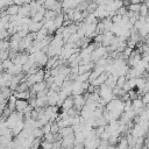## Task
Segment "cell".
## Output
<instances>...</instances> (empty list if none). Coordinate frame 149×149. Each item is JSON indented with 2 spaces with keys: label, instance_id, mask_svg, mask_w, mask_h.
I'll list each match as a JSON object with an SVG mask.
<instances>
[{
  "label": "cell",
  "instance_id": "cell-1",
  "mask_svg": "<svg viewBox=\"0 0 149 149\" xmlns=\"http://www.w3.org/2000/svg\"><path fill=\"white\" fill-rule=\"evenodd\" d=\"M73 104H74V108H76L77 111H80V109H83V107H84L85 104H86V98L83 97V95L73 97Z\"/></svg>",
  "mask_w": 149,
  "mask_h": 149
},
{
  "label": "cell",
  "instance_id": "cell-2",
  "mask_svg": "<svg viewBox=\"0 0 149 149\" xmlns=\"http://www.w3.org/2000/svg\"><path fill=\"white\" fill-rule=\"evenodd\" d=\"M28 106H29L28 100L19 99V100H16V102H15V109H16L19 113H22V114H23V112L26 111V108H27Z\"/></svg>",
  "mask_w": 149,
  "mask_h": 149
},
{
  "label": "cell",
  "instance_id": "cell-3",
  "mask_svg": "<svg viewBox=\"0 0 149 149\" xmlns=\"http://www.w3.org/2000/svg\"><path fill=\"white\" fill-rule=\"evenodd\" d=\"M108 76H109V73H107V72H104L102 74H100L99 77H97L93 81H92V85L93 86H101L102 84H105V81H106V79L108 78Z\"/></svg>",
  "mask_w": 149,
  "mask_h": 149
},
{
  "label": "cell",
  "instance_id": "cell-4",
  "mask_svg": "<svg viewBox=\"0 0 149 149\" xmlns=\"http://www.w3.org/2000/svg\"><path fill=\"white\" fill-rule=\"evenodd\" d=\"M73 106H74V104H73V97H68L64 101H63V104H62V108H63V111H69V109H71V108H73Z\"/></svg>",
  "mask_w": 149,
  "mask_h": 149
},
{
  "label": "cell",
  "instance_id": "cell-5",
  "mask_svg": "<svg viewBox=\"0 0 149 149\" xmlns=\"http://www.w3.org/2000/svg\"><path fill=\"white\" fill-rule=\"evenodd\" d=\"M19 10H20V7H17L16 5H12V6H9L7 9H6V13H7V15H9V16H13V15H17L19 14Z\"/></svg>",
  "mask_w": 149,
  "mask_h": 149
},
{
  "label": "cell",
  "instance_id": "cell-6",
  "mask_svg": "<svg viewBox=\"0 0 149 149\" xmlns=\"http://www.w3.org/2000/svg\"><path fill=\"white\" fill-rule=\"evenodd\" d=\"M59 134L62 135V137H65V136H69V135L74 134V132H73V128H72L71 126H69V127L61 128V129H59Z\"/></svg>",
  "mask_w": 149,
  "mask_h": 149
},
{
  "label": "cell",
  "instance_id": "cell-7",
  "mask_svg": "<svg viewBox=\"0 0 149 149\" xmlns=\"http://www.w3.org/2000/svg\"><path fill=\"white\" fill-rule=\"evenodd\" d=\"M54 23H55V26H56L57 29L62 28V26L64 24V15H63V14H58V15L54 19Z\"/></svg>",
  "mask_w": 149,
  "mask_h": 149
},
{
  "label": "cell",
  "instance_id": "cell-8",
  "mask_svg": "<svg viewBox=\"0 0 149 149\" xmlns=\"http://www.w3.org/2000/svg\"><path fill=\"white\" fill-rule=\"evenodd\" d=\"M139 14H140L141 17H147L149 15V9H148V7H147L146 3H141V8H140Z\"/></svg>",
  "mask_w": 149,
  "mask_h": 149
},
{
  "label": "cell",
  "instance_id": "cell-9",
  "mask_svg": "<svg viewBox=\"0 0 149 149\" xmlns=\"http://www.w3.org/2000/svg\"><path fill=\"white\" fill-rule=\"evenodd\" d=\"M140 8H141V2L140 3H130L127 7L128 12H132V13H139L140 12Z\"/></svg>",
  "mask_w": 149,
  "mask_h": 149
},
{
  "label": "cell",
  "instance_id": "cell-10",
  "mask_svg": "<svg viewBox=\"0 0 149 149\" xmlns=\"http://www.w3.org/2000/svg\"><path fill=\"white\" fill-rule=\"evenodd\" d=\"M132 106H133V109L144 107V105H143V102H142V99H141V98H137V99L133 100V101H132Z\"/></svg>",
  "mask_w": 149,
  "mask_h": 149
},
{
  "label": "cell",
  "instance_id": "cell-11",
  "mask_svg": "<svg viewBox=\"0 0 149 149\" xmlns=\"http://www.w3.org/2000/svg\"><path fill=\"white\" fill-rule=\"evenodd\" d=\"M126 81H127L126 76H120V77L118 78V80H116V86H118V87H120V88H122V87H123V85L126 84Z\"/></svg>",
  "mask_w": 149,
  "mask_h": 149
},
{
  "label": "cell",
  "instance_id": "cell-12",
  "mask_svg": "<svg viewBox=\"0 0 149 149\" xmlns=\"http://www.w3.org/2000/svg\"><path fill=\"white\" fill-rule=\"evenodd\" d=\"M42 132H43L44 135L51 133V122H48L47 125H44V126L42 127Z\"/></svg>",
  "mask_w": 149,
  "mask_h": 149
},
{
  "label": "cell",
  "instance_id": "cell-13",
  "mask_svg": "<svg viewBox=\"0 0 149 149\" xmlns=\"http://www.w3.org/2000/svg\"><path fill=\"white\" fill-rule=\"evenodd\" d=\"M43 137H44V141H47V142H51V143H54V142H55V135H54L52 133L45 134Z\"/></svg>",
  "mask_w": 149,
  "mask_h": 149
},
{
  "label": "cell",
  "instance_id": "cell-14",
  "mask_svg": "<svg viewBox=\"0 0 149 149\" xmlns=\"http://www.w3.org/2000/svg\"><path fill=\"white\" fill-rule=\"evenodd\" d=\"M13 64H14V63H13V61H12V59H9V58H8V59H6L5 62H2V65H3V69H5V70H8Z\"/></svg>",
  "mask_w": 149,
  "mask_h": 149
},
{
  "label": "cell",
  "instance_id": "cell-15",
  "mask_svg": "<svg viewBox=\"0 0 149 149\" xmlns=\"http://www.w3.org/2000/svg\"><path fill=\"white\" fill-rule=\"evenodd\" d=\"M142 102H143V105H147V104H149V92H147V93H144L143 95H142Z\"/></svg>",
  "mask_w": 149,
  "mask_h": 149
},
{
  "label": "cell",
  "instance_id": "cell-16",
  "mask_svg": "<svg viewBox=\"0 0 149 149\" xmlns=\"http://www.w3.org/2000/svg\"><path fill=\"white\" fill-rule=\"evenodd\" d=\"M108 141H101L100 142V144H99V147H98V149H107L108 148Z\"/></svg>",
  "mask_w": 149,
  "mask_h": 149
},
{
  "label": "cell",
  "instance_id": "cell-17",
  "mask_svg": "<svg viewBox=\"0 0 149 149\" xmlns=\"http://www.w3.org/2000/svg\"><path fill=\"white\" fill-rule=\"evenodd\" d=\"M2 70H5V69H3V65H2V62H0V73L2 72Z\"/></svg>",
  "mask_w": 149,
  "mask_h": 149
},
{
  "label": "cell",
  "instance_id": "cell-18",
  "mask_svg": "<svg viewBox=\"0 0 149 149\" xmlns=\"http://www.w3.org/2000/svg\"><path fill=\"white\" fill-rule=\"evenodd\" d=\"M27 149H38V147H36V146H33V147H30V148H27Z\"/></svg>",
  "mask_w": 149,
  "mask_h": 149
},
{
  "label": "cell",
  "instance_id": "cell-19",
  "mask_svg": "<svg viewBox=\"0 0 149 149\" xmlns=\"http://www.w3.org/2000/svg\"><path fill=\"white\" fill-rule=\"evenodd\" d=\"M146 149H149V146H147V147H146Z\"/></svg>",
  "mask_w": 149,
  "mask_h": 149
},
{
  "label": "cell",
  "instance_id": "cell-20",
  "mask_svg": "<svg viewBox=\"0 0 149 149\" xmlns=\"http://www.w3.org/2000/svg\"><path fill=\"white\" fill-rule=\"evenodd\" d=\"M61 149H65V148H61Z\"/></svg>",
  "mask_w": 149,
  "mask_h": 149
}]
</instances>
